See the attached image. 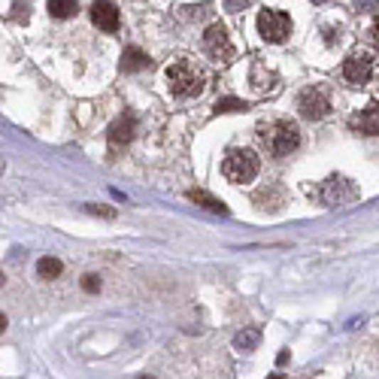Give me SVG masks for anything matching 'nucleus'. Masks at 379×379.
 <instances>
[{
    "instance_id": "nucleus-26",
    "label": "nucleus",
    "mask_w": 379,
    "mask_h": 379,
    "mask_svg": "<svg viewBox=\"0 0 379 379\" xmlns=\"http://www.w3.org/2000/svg\"><path fill=\"white\" fill-rule=\"evenodd\" d=\"M313 4H328V0H313Z\"/></svg>"
},
{
    "instance_id": "nucleus-9",
    "label": "nucleus",
    "mask_w": 379,
    "mask_h": 379,
    "mask_svg": "<svg viewBox=\"0 0 379 379\" xmlns=\"http://www.w3.org/2000/svg\"><path fill=\"white\" fill-rule=\"evenodd\" d=\"M137 131V116L134 112H122V116L110 124V149H122L134 140Z\"/></svg>"
},
{
    "instance_id": "nucleus-8",
    "label": "nucleus",
    "mask_w": 379,
    "mask_h": 379,
    "mask_svg": "<svg viewBox=\"0 0 379 379\" xmlns=\"http://www.w3.org/2000/svg\"><path fill=\"white\" fill-rule=\"evenodd\" d=\"M373 76V58L370 52L364 49H355L346 61H343V79H346L349 85H367Z\"/></svg>"
},
{
    "instance_id": "nucleus-17",
    "label": "nucleus",
    "mask_w": 379,
    "mask_h": 379,
    "mask_svg": "<svg viewBox=\"0 0 379 379\" xmlns=\"http://www.w3.org/2000/svg\"><path fill=\"white\" fill-rule=\"evenodd\" d=\"M61 270H64V264L58 258H52V255H46L37 261V273L43 279H55V277H61Z\"/></svg>"
},
{
    "instance_id": "nucleus-22",
    "label": "nucleus",
    "mask_w": 379,
    "mask_h": 379,
    "mask_svg": "<svg viewBox=\"0 0 379 379\" xmlns=\"http://www.w3.org/2000/svg\"><path fill=\"white\" fill-rule=\"evenodd\" d=\"M367 43H370V46H376V49H379V18L373 21L370 28H367Z\"/></svg>"
},
{
    "instance_id": "nucleus-12",
    "label": "nucleus",
    "mask_w": 379,
    "mask_h": 379,
    "mask_svg": "<svg viewBox=\"0 0 379 379\" xmlns=\"http://www.w3.org/2000/svg\"><path fill=\"white\" fill-rule=\"evenodd\" d=\"M149 67V55L143 49H137V46H128L122 55V73H140Z\"/></svg>"
},
{
    "instance_id": "nucleus-11",
    "label": "nucleus",
    "mask_w": 379,
    "mask_h": 379,
    "mask_svg": "<svg viewBox=\"0 0 379 379\" xmlns=\"http://www.w3.org/2000/svg\"><path fill=\"white\" fill-rule=\"evenodd\" d=\"M352 128L358 134H364V137H379V103L364 107L358 116L352 119Z\"/></svg>"
},
{
    "instance_id": "nucleus-19",
    "label": "nucleus",
    "mask_w": 379,
    "mask_h": 379,
    "mask_svg": "<svg viewBox=\"0 0 379 379\" xmlns=\"http://www.w3.org/2000/svg\"><path fill=\"white\" fill-rule=\"evenodd\" d=\"M85 213L103 215V219H116V210H110V206H97V203H85Z\"/></svg>"
},
{
    "instance_id": "nucleus-7",
    "label": "nucleus",
    "mask_w": 379,
    "mask_h": 379,
    "mask_svg": "<svg viewBox=\"0 0 379 379\" xmlns=\"http://www.w3.org/2000/svg\"><path fill=\"white\" fill-rule=\"evenodd\" d=\"M258 33L267 43H282L289 40L292 33V18L279 13V9H264V13L258 16Z\"/></svg>"
},
{
    "instance_id": "nucleus-10",
    "label": "nucleus",
    "mask_w": 379,
    "mask_h": 379,
    "mask_svg": "<svg viewBox=\"0 0 379 379\" xmlns=\"http://www.w3.org/2000/svg\"><path fill=\"white\" fill-rule=\"evenodd\" d=\"M91 21H95L100 31H107V33L119 31V9H116V4H112V0H95V4H91Z\"/></svg>"
},
{
    "instance_id": "nucleus-6",
    "label": "nucleus",
    "mask_w": 379,
    "mask_h": 379,
    "mask_svg": "<svg viewBox=\"0 0 379 379\" xmlns=\"http://www.w3.org/2000/svg\"><path fill=\"white\" fill-rule=\"evenodd\" d=\"M297 112L306 119V122H319V119H325L328 112H331V97H328V91L325 88H304L301 91V97H297Z\"/></svg>"
},
{
    "instance_id": "nucleus-14",
    "label": "nucleus",
    "mask_w": 379,
    "mask_h": 379,
    "mask_svg": "<svg viewBox=\"0 0 379 379\" xmlns=\"http://www.w3.org/2000/svg\"><path fill=\"white\" fill-rule=\"evenodd\" d=\"M188 201L191 203H198V206H203V210H210V213H228V206L219 201V198H213V194L210 191H201V188H191L188 191Z\"/></svg>"
},
{
    "instance_id": "nucleus-1",
    "label": "nucleus",
    "mask_w": 379,
    "mask_h": 379,
    "mask_svg": "<svg viewBox=\"0 0 379 379\" xmlns=\"http://www.w3.org/2000/svg\"><path fill=\"white\" fill-rule=\"evenodd\" d=\"M258 143L267 149L273 158H285L301 146V131L297 124L289 119H273V122H261L258 124Z\"/></svg>"
},
{
    "instance_id": "nucleus-13",
    "label": "nucleus",
    "mask_w": 379,
    "mask_h": 379,
    "mask_svg": "<svg viewBox=\"0 0 379 379\" xmlns=\"http://www.w3.org/2000/svg\"><path fill=\"white\" fill-rule=\"evenodd\" d=\"M277 82H279V76L273 70H267V67H261V64L252 67V88H255L258 95H267V91H273V88H277Z\"/></svg>"
},
{
    "instance_id": "nucleus-21",
    "label": "nucleus",
    "mask_w": 379,
    "mask_h": 379,
    "mask_svg": "<svg viewBox=\"0 0 379 379\" xmlns=\"http://www.w3.org/2000/svg\"><path fill=\"white\" fill-rule=\"evenodd\" d=\"M252 0H225V9L228 13H240V9H246Z\"/></svg>"
},
{
    "instance_id": "nucleus-18",
    "label": "nucleus",
    "mask_w": 379,
    "mask_h": 379,
    "mask_svg": "<svg viewBox=\"0 0 379 379\" xmlns=\"http://www.w3.org/2000/svg\"><path fill=\"white\" fill-rule=\"evenodd\" d=\"M225 112H246V103L240 97H222L215 100V116H225Z\"/></svg>"
},
{
    "instance_id": "nucleus-27",
    "label": "nucleus",
    "mask_w": 379,
    "mask_h": 379,
    "mask_svg": "<svg viewBox=\"0 0 379 379\" xmlns=\"http://www.w3.org/2000/svg\"><path fill=\"white\" fill-rule=\"evenodd\" d=\"M0 285H4V273H0Z\"/></svg>"
},
{
    "instance_id": "nucleus-2",
    "label": "nucleus",
    "mask_w": 379,
    "mask_h": 379,
    "mask_svg": "<svg viewBox=\"0 0 379 379\" xmlns=\"http://www.w3.org/2000/svg\"><path fill=\"white\" fill-rule=\"evenodd\" d=\"M164 79H167V88H170V95L174 97H198L201 91H203V85H206V76H203V70L194 61H188V58H179V61H174L164 70Z\"/></svg>"
},
{
    "instance_id": "nucleus-25",
    "label": "nucleus",
    "mask_w": 379,
    "mask_h": 379,
    "mask_svg": "<svg viewBox=\"0 0 379 379\" xmlns=\"http://www.w3.org/2000/svg\"><path fill=\"white\" fill-rule=\"evenodd\" d=\"M4 331H6V316L0 313V334H4Z\"/></svg>"
},
{
    "instance_id": "nucleus-4",
    "label": "nucleus",
    "mask_w": 379,
    "mask_h": 379,
    "mask_svg": "<svg viewBox=\"0 0 379 379\" xmlns=\"http://www.w3.org/2000/svg\"><path fill=\"white\" fill-rule=\"evenodd\" d=\"M203 52L210 55L213 61H222V64L234 61L237 49H234L231 37H228V28L222 25V21H213V25L203 31Z\"/></svg>"
},
{
    "instance_id": "nucleus-20",
    "label": "nucleus",
    "mask_w": 379,
    "mask_h": 379,
    "mask_svg": "<svg viewBox=\"0 0 379 379\" xmlns=\"http://www.w3.org/2000/svg\"><path fill=\"white\" fill-rule=\"evenodd\" d=\"M355 9L358 13H373V9H379V0H355Z\"/></svg>"
},
{
    "instance_id": "nucleus-15",
    "label": "nucleus",
    "mask_w": 379,
    "mask_h": 379,
    "mask_svg": "<svg viewBox=\"0 0 379 379\" xmlns=\"http://www.w3.org/2000/svg\"><path fill=\"white\" fill-rule=\"evenodd\" d=\"M79 13V0H49V16L55 18H73Z\"/></svg>"
},
{
    "instance_id": "nucleus-23",
    "label": "nucleus",
    "mask_w": 379,
    "mask_h": 379,
    "mask_svg": "<svg viewBox=\"0 0 379 379\" xmlns=\"http://www.w3.org/2000/svg\"><path fill=\"white\" fill-rule=\"evenodd\" d=\"M82 289H85V292H97V289H100V279H97V277H91V273H88V277L82 279Z\"/></svg>"
},
{
    "instance_id": "nucleus-5",
    "label": "nucleus",
    "mask_w": 379,
    "mask_h": 379,
    "mask_svg": "<svg viewBox=\"0 0 379 379\" xmlns=\"http://www.w3.org/2000/svg\"><path fill=\"white\" fill-rule=\"evenodd\" d=\"M316 194L325 206H343V203H352L358 198V188H355L346 176H331V179L321 182Z\"/></svg>"
},
{
    "instance_id": "nucleus-16",
    "label": "nucleus",
    "mask_w": 379,
    "mask_h": 379,
    "mask_svg": "<svg viewBox=\"0 0 379 379\" xmlns=\"http://www.w3.org/2000/svg\"><path fill=\"white\" fill-rule=\"evenodd\" d=\"M258 343H261V328H243V331H240V334L234 337V346L243 349V352L255 349Z\"/></svg>"
},
{
    "instance_id": "nucleus-3",
    "label": "nucleus",
    "mask_w": 379,
    "mask_h": 379,
    "mask_svg": "<svg viewBox=\"0 0 379 379\" xmlns=\"http://www.w3.org/2000/svg\"><path fill=\"white\" fill-rule=\"evenodd\" d=\"M258 170H261V161L252 149H231L222 161V174H225L228 182H234V186H246V182H252L258 176Z\"/></svg>"
},
{
    "instance_id": "nucleus-24",
    "label": "nucleus",
    "mask_w": 379,
    "mask_h": 379,
    "mask_svg": "<svg viewBox=\"0 0 379 379\" xmlns=\"http://www.w3.org/2000/svg\"><path fill=\"white\" fill-rule=\"evenodd\" d=\"M337 33H343V31H337V28H328V43H337Z\"/></svg>"
}]
</instances>
